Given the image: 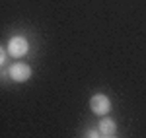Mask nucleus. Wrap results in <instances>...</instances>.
Returning <instances> with one entry per match:
<instances>
[{
	"instance_id": "6",
	"label": "nucleus",
	"mask_w": 146,
	"mask_h": 138,
	"mask_svg": "<svg viewBox=\"0 0 146 138\" xmlns=\"http://www.w3.org/2000/svg\"><path fill=\"white\" fill-rule=\"evenodd\" d=\"M103 138H115V136H103Z\"/></svg>"
},
{
	"instance_id": "3",
	"label": "nucleus",
	"mask_w": 146,
	"mask_h": 138,
	"mask_svg": "<svg viewBox=\"0 0 146 138\" xmlns=\"http://www.w3.org/2000/svg\"><path fill=\"white\" fill-rule=\"evenodd\" d=\"M8 74H10V78L14 82H25L31 78V68L27 64H23V62H16V64L10 66Z\"/></svg>"
},
{
	"instance_id": "5",
	"label": "nucleus",
	"mask_w": 146,
	"mask_h": 138,
	"mask_svg": "<svg viewBox=\"0 0 146 138\" xmlns=\"http://www.w3.org/2000/svg\"><path fill=\"white\" fill-rule=\"evenodd\" d=\"M98 132H100V130H98ZM98 132H96V130H90V132H88V138H100Z\"/></svg>"
},
{
	"instance_id": "1",
	"label": "nucleus",
	"mask_w": 146,
	"mask_h": 138,
	"mask_svg": "<svg viewBox=\"0 0 146 138\" xmlns=\"http://www.w3.org/2000/svg\"><path fill=\"white\" fill-rule=\"evenodd\" d=\"M90 109L94 115H100V117H105L109 115L111 111V99L103 93H96L90 97Z\"/></svg>"
},
{
	"instance_id": "2",
	"label": "nucleus",
	"mask_w": 146,
	"mask_h": 138,
	"mask_svg": "<svg viewBox=\"0 0 146 138\" xmlns=\"http://www.w3.org/2000/svg\"><path fill=\"white\" fill-rule=\"evenodd\" d=\"M27 51H29V43H27L25 37L16 35V37H12V39H10V43H8V53H10L12 57L22 58V57L27 55Z\"/></svg>"
},
{
	"instance_id": "4",
	"label": "nucleus",
	"mask_w": 146,
	"mask_h": 138,
	"mask_svg": "<svg viewBox=\"0 0 146 138\" xmlns=\"http://www.w3.org/2000/svg\"><path fill=\"white\" fill-rule=\"evenodd\" d=\"M98 130H100L103 136H113L115 130H117V125L113 119H101L100 125H98Z\"/></svg>"
}]
</instances>
